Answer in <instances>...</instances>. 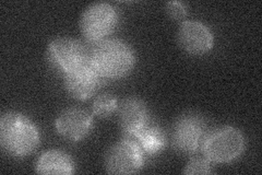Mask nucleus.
I'll return each mask as SVG.
<instances>
[{
	"mask_svg": "<svg viewBox=\"0 0 262 175\" xmlns=\"http://www.w3.org/2000/svg\"><path fill=\"white\" fill-rule=\"evenodd\" d=\"M89 61L102 78L118 79L133 71L136 55L124 41L104 40L93 49Z\"/></svg>",
	"mask_w": 262,
	"mask_h": 175,
	"instance_id": "obj_1",
	"label": "nucleus"
},
{
	"mask_svg": "<svg viewBox=\"0 0 262 175\" xmlns=\"http://www.w3.org/2000/svg\"><path fill=\"white\" fill-rule=\"evenodd\" d=\"M166 12L171 19L183 20L187 15V8L180 2H169L165 5Z\"/></svg>",
	"mask_w": 262,
	"mask_h": 175,
	"instance_id": "obj_16",
	"label": "nucleus"
},
{
	"mask_svg": "<svg viewBox=\"0 0 262 175\" xmlns=\"http://www.w3.org/2000/svg\"><path fill=\"white\" fill-rule=\"evenodd\" d=\"M143 163L142 149L131 140L118 141L105 157V168L111 174H135L142 169Z\"/></svg>",
	"mask_w": 262,
	"mask_h": 175,
	"instance_id": "obj_6",
	"label": "nucleus"
},
{
	"mask_svg": "<svg viewBox=\"0 0 262 175\" xmlns=\"http://www.w3.org/2000/svg\"><path fill=\"white\" fill-rule=\"evenodd\" d=\"M0 144L7 153L22 158L35 151L39 145V132L27 116L9 112L0 119Z\"/></svg>",
	"mask_w": 262,
	"mask_h": 175,
	"instance_id": "obj_2",
	"label": "nucleus"
},
{
	"mask_svg": "<svg viewBox=\"0 0 262 175\" xmlns=\"http://www.w3.org/2000/svg\"><path fill=\"white\" fill-rule=\"evenodd\" d=\"M118 102L117 99L112 94L105 93L98 95L93 103V113L98 118H108L115 111H117Z\"/></svg>",
	"mask_w": 262,
	"mask_h": 175,
	"instance_id": "obj_14",
	"label": "nucleus"
},
{
	"mask_svg": "<svg viewBox=\"0 0 262 175\" xmlns=\"http://www.w3.org/2000/svg\"><path fill=\"white\" fill-rule=\"evenodd\" d=\"M101 76L88 61L79 68L64 74V88L76 100L84 101L91 98L101 86Z\"/></svg>",
	"mask_w": 262,
	"mask_h": 175,
	"instance_id": "obj_9",
	"label": "nucleus"
},
{
	"mask_svg": "<svg viewBox=\"0 0 262 175\" xmlns=\"http://www.w3.org/2000/svg\"><path fill=\"white\" fill-rule=\"evenodd\" d=\"M178 43L185 52L191 55H204L214 45L211 30L199 21H184L178 30Z\"/></svg>",
	"mask_w": 262,
	"mask_h": 175,
	"instance_id": "obj_8",
	"label": "nucleus"
},
{
	"mask_svg": "<svg viewBox=\"0 0 262 175\" xmlns=\"http://www.w3.org/2000/svg\"><path fill=\"white\" fill-rule=\"evenodd\" d=\"M201 147L210 162L227 163L236 160L244 152L245 138L237 128L224 126L207 135Z\"/></svg>",
	"mask_w": 262,
	"mask_h": 175,
	"instance_id": "obj_3",
	"label": "nucleus"
},
{
	"mask_svg": "<svg viewBox=\"0 0 262 175\" xmlns=\"http://www.w3.org/2000/svg\"><path fill=\"white\" fill-rule=\"evenodd\" d=\"M207 125L198 115H185L180 118L173 129V145L176 150L185 153H193L206 138Z\"/></svg>",
	"mask_w": 262,
	"mask_h": 175,
	"instance_id": "obj_7",
	"label": "nucleus"
},
{
	"mask_svg": "<svg viewBox=\"0 0 262 175\" xmlns=\"http://www.w3.org/2000/svg\"><path fill=\"white\" fill-rule=\"evenodd\" d=\"M211 173V162L207 158H193L187 163L184 170V174H210Z\"/></svg>",
	"mask_w": 262,
	"mask_h": 175,
	"instance_id": "obj_15",
	"label": "nucleus"
},
{
	"mask_svg": "<svg viewBox=\"0 0 262 175\" xmlns=\"http://www.w3.org/2000/svg\"><path fill=\"white\" fill-rule=\"evenodd\" d=\"M36 173L47 175H70L75 172L71 157L59 150H48L37 160Z\"/></svg>",
	"mask_w": 262,
	"mask_h": 175,
	"instance_id": "obj_12",
	"label": "nucleus"
},
{
	"mask_svg": "<svg viewBox=\"0 0 262 175\" xmlns=\"http://www.w3.org/2000/svg\"><path fill=\"white\" fill-rule=\"evenodd\" d=\"M92 116L79 107L67 108L55 122V127L58 134L71 141L83 139L92 129Z\"/></svg>",
	"mask_w": 262,
	"mask_h": 175,
	"instance_id": "obj_10",
	"label": "nucleus"
},
{
	"mask_svg": "<svg viewBox=\"0 0 262 175\" xmlns=\"http://www.w3.org/2000/svg\"><path fill=\"white\" fill-rule=\"evenodd\" d=\"M118 14L110 4L97 3L89 6L82 13L80 28L90 42H102L116 28Z\"/></svg>",
	"mask_w": 262,
	"mask_h": 175,
	"instance_id": "obj_4",
	"label": "nucleus"
},
{
	"mask_svg": "<svg viewBox=\"0 0 262 175\" xmlns=\"http://www.w3.org/2000/svg\"><path fill=\"white\" fill-rule=\"evenodd\" d=\"M118 122L121 130L129 136H137L147 123V108L142 100L128 98L118 105Z\"/></svg>",
	"mask_w": 262,
	"mask_h": 175,
	"instance_id": "obj_11",
	"label": "nucleus"
},
{
	"mask_svg": "<svg viewBox=\"0 0 262 175\" xmlns=\"http://www.w3.org/2000/svg\"><path fill=\"white\" fill-rule=\"evenodd\" d=\"M48 61L63 74L79 68L89 61L85 47L79 41L70 37H58L48 44Z\"/></svg>",
	"mask_w": 262,
	"mask_h": 175,
	"instance_id": "obj_5",
	"label": "nucleus"
},
{
	"mask_svg": "<svg viewBox=\"0 0 262 175\" xmlns=\"http://www.w3.org/2000/svg\"><path fill=\"white\" fill-rule=\"evenodd\" d=\"M136 138L143 151L150 154L160 152L166 146L165 134L158 126H145Z\"/></svg>",
	"mask_w": 262,
	"mask_h": 175,
	"instance_id": "obj_13",
	"label": "nucleus"
}]
</instances>
